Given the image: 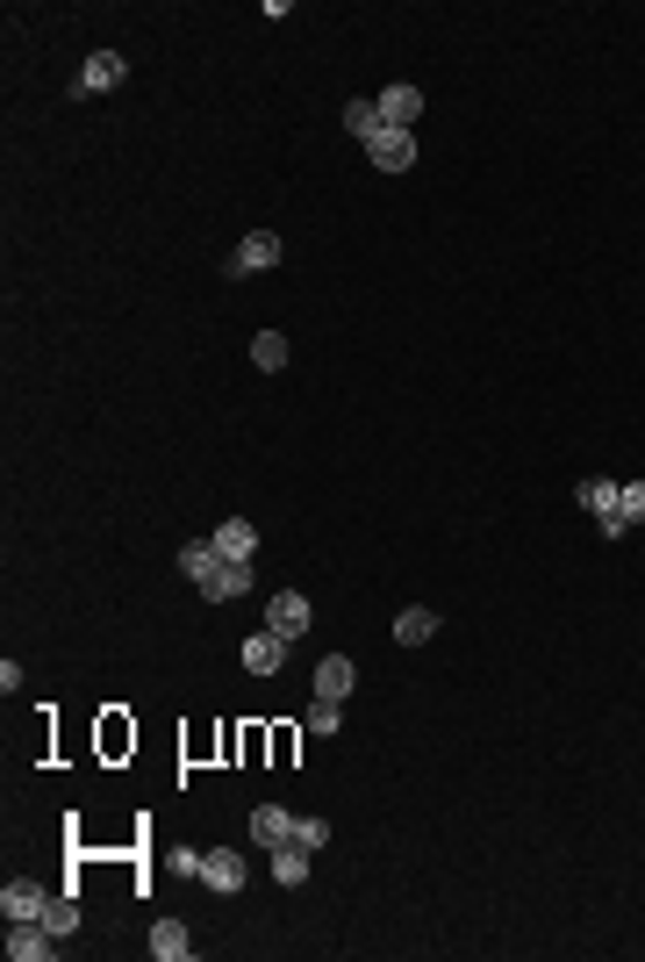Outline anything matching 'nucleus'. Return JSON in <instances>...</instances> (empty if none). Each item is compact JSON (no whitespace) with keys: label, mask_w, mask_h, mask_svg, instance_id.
<instances>
[{"label":"nucleus","mask_w":645,"mask_h":962,"mask_svg":"<svg viewBox=\"0 0 645 962\" xmlns=\"http://www.w3.org/2000/svg\"><path fill=\"white\" fill-rule=\"evenodd\" d=\"M309 625H316V604L301 597V589H287V597H273V604H266V632H280L287 647H295V639L309 632Z\"/></svg>","instance_id":"nucleus-1"},{"label":"nucleus","mask_w":645,"mask_h":962,"mask_svg":"<svg viewBox=\"0 0 645 962\" xmlns=\"http://www.w3.org/2000/svg\"><path fill=\"white\" fill-rule=\"evenodd\" d=\"M366 159H373L380 173H409V165H417V130H395V122H388V130L366 144Z\"/></svg>","instance_id":"nucleus-2"},{"label":"nucleus","mask_w":645,"mask_h":962,"mask_svg":"<svg viewBox=\"0 0 645 962\" xmlns=\"http://www.w3.org/2000/svg\"><path fill=\"white\" fill-rule=\"evenodd\" d=\"M58 955V934L43 920H8V962H43Z\"/></svg>","instance_id":"nucleus-3"},{"label":"nucleus","mask_w":645,"mask_h":962,"mask_svg":"<svg viewBox=\"0 0 645 962\" xmlns=\"http://www.w3.org/2000/svg\"><path fill=\"white\" fill-rule=\"evenodd\" d=\"M122 72H130V58H122V51H94L80 65V80H72V94H108V87H122Z\"/></svg>","instance_id":"nucleus-4"},{"label":"nucleus","mask_w":645,"mask_h":962,"mask_svg":"<svg viewBox=\"0 0 645 962\" xmlns=\"http://www.w3.org/2000/svg\"><path fill=\"white\" fill-rule=\"evenodd\" d=\"M266 266H280V237H273V231H252L237 252H229V273H237V281H244V273H266Z\"/></svg>","instance_id":"nucleus-5"},{"label":"nucleus","mask_w":645,"mask_h":962,"mask_svg":"<svg viewBox=\"0 0 645 962\" xmlns=\"http://www.w3.org/2000/svg\"><path fill=\"white\" fill-rule=\"evenodd\" d=\"M43 905H51V891H43V883H29V877L0 883V912H8V920H43Z\"/></svg>","instance_id":"nucleus-6"},{"label":"nucleus","mask_w":645,"mask_h":962,"mask_svg":"<svg viewBox=\"0 0 645 962\" xmlns=\"http://www.w3.org/2000/svg\"><path fill=\"white\" fill-rule=\"evenodd\" d=\"M202 883H208V891H244V854L237 848H208L202 854Z\"/></svg>","instance_id":"nucleus-7"},{"label":"nucleus","mask_w":645,"mask_h":962,"mask_svg":"<svg viewBox=\"0 0 645 962\" xmlns=\"http://www.w3.org/2000/svg\"><path fill=\"white\" fill-rule=\"evenodd\" d=\"M280 661H287V639L280 632H252V639H244V676H280Z\"/></svg>","instance_id":"nucleus-8"},{"label":"nucleus","mask_w":645,"mask_h":962,"mask_svg":"<svg viewBox=\"0 0 645 962\" xmlns=\"http://www.w3.org/2000/svg\"><path fill=\"white\" fill-rule=\"evenodd\" d=\"M208 539H215V554H223V560H252V554H258V531H252V517H223V525H215Z\"/></svg>","instance_id":"nucleus-9"},{"label":"nucleus","mask_w":645,"mask_h":962,"mask_svg":"<svg viewBox=\"0 0 645 962\" xmlns=\"http://www.w3.org/2000/svg\"><path fill=\"white\" fill-rule=\"evenodd\" d=\"M252 841L258 848H287V841H295V812H280V804H258V812H252Z\"/></svg>","instance_id":"nucleus-10"},{"label":"nucleus","mask_w":645,"mask_h":962,"mask_svg":"<svg viewBox=\"0 0 645 962\" xmlns=\"http://www.w3.org/2000/svg\"><path fill=\"white\" fill-rule=\"evenodd\" d=\"M417 115H423V94H417V87H380V122L417 130Z\"/></svg>","instance_id":"nucleus-11"},{"label":"nucleus","mask_w":645,"mask_h":962,"mask_svg":"<svg viewBox=\"0 0 645 962\" xmlns=\"http://www.w3.org/2000/svg\"><path fill=\"white\" fill-rule=\"evenodd\" d=\"M215 568H223L215 539H194V546H180V575H187L194 589H208V583H215Z\"/></svg>","instance_id":"nucleus-12"},{"label":"nucleus","mask_w":645,"mask_h":962,"mask_svg":"<svg viewBox=\"0 0 645 962\" xmlns=\"http://www.w3.org/2000/svg\"><path fill=\"white\" fill-rule=\"evenodd\" d=\"M208 604H229V597H252V560H223V568H215V583L202 589Z\"/></svg>","instance_id":"nucleus-13"},{"label":"nucleus","mask_w":645,"mask_h":962,"mask_svg":"<svg viewBox=\"0 0 645 962\" xmlns=\"http://www.w3.org/2000/svg\"><path fill=\"white\" fill-rule=\"evenodd\" d=\"M574 496H581V510L595 517V525H603V517H617V496H624V482H574Z\"/></svg>","instance_id":"nucleus-14"},{"label":"nucleus","mask_w":645,"mask_h":962,"mask_svg":"<svg viewBox=\"0 0 645 962\" xmlns=\"http://www.w3.org/2000/svg\"><path fill=\"white\" fill-rule=\"evenodd\" d=\"M151 955H158V962H187V955H194V934H187L180 920H158V926H151Z\"/></svg>","instance_id":"nucleus-15"},{"label":"nucleus","mask_w":645,"mask_h":962,"mask_svg":"<svg viewBox=\"0 0 645 962\" xmlns=\"http://www.w3.org/2000/svg\"><path fill=\"white\" fill-rule=\"evenodd\" d=\"M273 883H287V891H301V883H309V848H301V841L273 848Z\"/></svg>","instance_id":"nucleus-16"},{"label":"nucleus","mask_w":645,"mask_h":962,"mask_svg":"<svg viewBox=\"0 0 645 962\" xmlns=\"http://www.w3.org/2000/svg\"><path fill=\"white\" fill-rule=\"evenodd\" d=\"M351 682H359V668H351L345 654H330V661L316 668V697H337V705H345V697H351Z\"/></svg>","instance_id":"nucleus-17"},{"label":"nucleus","mask_w":645,"mask_h":962,"mask_svg":"<svg viewBox=\"0 0 645 962\" xmlns=\"http://www.w3.org/2000/svg\"><path fill=\"white\" fill-rule=\"evenodd\" d=\"M430 632H438V610H423V604H417V610H402V618H395V639H402V647H423Z\"/></svg>","instance_id":"nucleus-18"},{"label":"nucleus","mask_w":645,"mask_h":962,"mask_svg":"<svg viewBox=\"0 0 645 962\" xmlns=\"http://www.w3.org/2000/svg\"><path fill=\"white\" fill-rule=\"evenodd\" d=\"M345 130L359 136V144H373V136L388 130V122H380V101H351V109H345Z\"/></svg>","instance_id":"nucleus-19"},{"label":"nucleus","mask_w":645,"mask_h":962,"mask_svg":"<svg viewBox=\"0 0 645 962\" xmlns=\"http://www.w3.org/2000/svg\"><path fill=\"white\" fill-rule=\"evenodd\" d=\"M252 366H258V374H280V366H287V338H280V331H258V338H252Z\"/></svg>","instance_id":"nucleus-20"},{"label":"nucleus","mask_w":645,"mask_h":962,"mask_svg":"<svg viewBox=\"0 0 645 962\" xmlns=\"http://www.w3.org/2000/svg\"><path fill=\"white\" fill-rule=\"evenodd\" d=\"M43 926H51L58 941H72V934H80V905H72V898H58V891H51V905H43Z\"/></svg>","instance_id":"nucleus-21"},{"label":"nucleus","mask_w":645,"mask_h":962,"mask_svg":"<svg viewBox=\"0 0 645 962\" xmlns=\"http://www.w3.org/2000/svg\"><path fill=\"white\" fill-rule=\"evenodd\" d=\"M337 726H345V705H337V697H316V705H309V732H316V740H330Z\"/></svg>","instance_id":"nucleus-22"},{"label":"nucleus","mask_w":645,"mask_h":962,"mask_svg":"<svg viewBox=\"0 0 645 962\" xmlns=\"http://www.w3.org/2000/svg\"><path fill=\"white\" fill-rule=\"evenodd\" d=\"M295 841L309 854H322V848H330V819H295Z\"/></svg>","instance_id":"nucleus-23"},{"label":"nucleus","mask_w":645,"mask_h":962,"mask_svg":"<svg viewBox=\"0 0 645 962\" xmlns=\"http://www.w3.org/2000/svg\"><path fill=\"white\" fill-rule=\"evenodd\" d=\"M617 517H624V525H645V482H624V496H617Z\"/></svg>","instance_id":"nucleus-24"}]
</instances>
